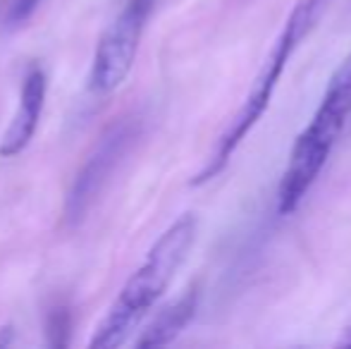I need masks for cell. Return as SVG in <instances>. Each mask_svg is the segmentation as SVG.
Returning a JSON list of instances; mask_svg holds the SVG:
<instances>
[{
	"label": "cell",
	"instance_id": "cell-1",
	"mask_svg": "<svg viewBox=\"0 0 351 349\" xmlns=\"http://www.w3.org/2000/svg\"><path fill=\"white\" fill-rule=\"evenodd\" d=\"M199 232V220L194 213H184L156 239L146 258L125 282L122 292L110 304L103 321L96 326L88 347L115 349L122 347L139 328V323L151 313L158 299L167 292L177 270L186 261Z\"/></svg>",
	"mask_w": 351,
	"mask_h": 349
},
{
	"label": "cell",
	"instance_id": "cell-2",
	"mask_svg": "<svg viewBox=\"0 0 351 349\" xmlns=\"http://www.w3.org/2000/svg\"><path fill=\"white\" fill-rule=\"evenodd\" d=\"M328 5H330V0H296L294 3L289 17L282 24L278 41L270 48L265 62L261 65L258 75H256L254 84H251L249 93H246L241 108L230 120L227 130L220 134L210 158L206 160V165L196 173L194 180H191L194 186L206 184L213 177L220 175L222 170L227 168V163H230L237 146H239L241 141L249 136V132L263 120V115L268 112L270 98H273V93H275V86H278V82L282 80V75H285V70H287V62L294 56L296 48L306 41V36L315 29V24L320 22V17L325 14Z\"/></svg>",
	"mask_w": 351,
	"mask_h": 349
},
{
	"label": "cell",
	"instance_id": "cell-3",
	"mask_svg": "<svg viewBox=\"0 0 351 349\" xmlns=\"http://www.w3.org/2000/svg\"><path fill=\"white\" fill-rule=\"evenodd\" d=\"M351 117V51L332 72L306 130L296 136L278 186V210L289 215L328 165Z\"/></svg>",
	"mask_w": 351,
	"mask_h": 349
},
{
	"label": "cell",
	"instance_id": "cell-4",
	"mask_svg": "<svg viewBox=\"0 0 351 349\" xmlns=\"http://www.w3.org/2000/svg\"><path fill=\"white\" fill-rule=\"evenodd\" d=\"M153 8L156 0H127L115 22L106 29L88 72V88L93 93H112L127 80Z\"/></svg>",
	"mask_w": 351,
	"mask_h": 349
},
{
	"label": "cell",
	"instance_id": "cell-5",
	"mask_svg": "<svg viewBox=\"0 0 351 349\" xmlns=\"http://www.w3.org/2000/svg\"><path fill=\"white\" fill-rule=\"evenodd\" d=\"M136 134H139V130H136L134 120H120L98 139L96 149L84 160L82 170L77 173L70 186V194H67L65 201L67 223H82L84 215L93 206V201L103 191V186L108 184V180L115 173V168L127 156Z\"/></svg>",
	"mask_w": 351,
	"mask_h": 349
},
{
	"label": "cell",
	"instance_id": "cell-6",
	"mask_svg": "<svg viewBox=\"0 0 351 349\" xmlns=\"http://www.w3.org/2000/svg\"><path fill=\"white\" fill-rule=\"evenodd\" d=\"M46 75L41 67H32L22 82V91H19V106L14 112L12 122L0 136V156L3 158H12V156L22 154L29 146V141L36 134L38 120L43 112V101H46Z\"/></svg>",
	"mask_w": 351,
	"mask_h": 349
},
{
	"label": "cell",
	"instance_id": "cell-7",
	"mask_svg": "<svg viewBox=\"0 0 351 349\" xmlns=\"http://www.w3.org/2000/svg\"><path fill=\"white\" fill-rule=\"evenodd\" d=\"M196 309H199V289L189 287L182 297H177L175 302L158 311V316L143 328L134 345L139 349H151L175 342L180 333L191 323V318L196 316Z\"/></svg>",
	"mask_w": 351,
	"mask_h": 349
},
{
	"label": "cell",
	"instance_id": "cell-8",
	"mask_svg": "<svg viewBox=\"0 0 351 349\" xmlns=\"http://www.w3.org/2000/svg\"><path fill=\"white\" fill-rule=\"evenodd\" d=\"M46 328H48V345L51 347H67L70 345V328H72L70 309L67 306H53L51 313H48V318H46Z\"/></svg>",
	"mask_w": 351,
	"mask_h": 349
},
{
	"label": "cell",
	"instance_id": "cell-9",
	"mask_svg": "<svg viewBox=\"0 0 351 349\" xmlns=\"http://www.w3.org/2000/svg\"><path fill=\"white\" fill-rule=\"evenodd\" d=\"M41 0H14V8H12V19L14 22H24L29 14L36 10V5Z\"/></svg>",
	"mask_w": 351,
	"mask_h": 349
},
{
	"label": "cell",
	"instance_id": "cell-10",
	"mask_svg": "<svg viewBox=\"0 0 351 349\" xmlns=\"http://www.w3.org/2000/svg\"><path fill=\"white\" fill-rule=\"evenodd\" d=\"M12 340H14L12 328H10V326L0 328V347H10V345H12Z\"/></svg>",
	"mask_w": 351,
	"mask_h": 349
},
{
	"label": "cell",
	"instance_id": "cell-11",
	"mask_svg": "<svg viewBox=\"0 0 351 349\" xmlns=\"http://www.w3.org/2000/svg\"><path fill=\"white\" fill-rule=\"evenodd\" d=\"M339 347H347V349H351V323L347 328H344V335L339 337V342H337Z\"/></svg>",
	"mask_w": 351,
	"mask_h": 349
}]
</instances>
